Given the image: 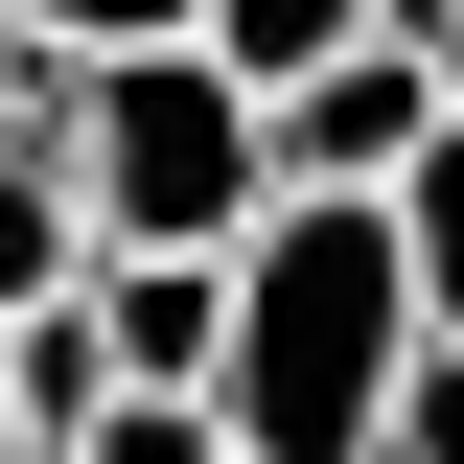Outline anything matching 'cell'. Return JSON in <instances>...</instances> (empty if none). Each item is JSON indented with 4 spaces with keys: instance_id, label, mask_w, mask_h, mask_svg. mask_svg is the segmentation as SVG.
<instances>
[{
    "instance_id": "obj_1",
    "label": "cell",
    "mask_w": 464,
    "mask_h": 464,
    "mask_svg": "<svg viewBox=\"0 0 464 464\" xmlns=\"http://www.w3.org/2000/svg\"><path fill=\"white\" fill-rule=\"evenodd\" d=\"M395 395H418L395 209H256L232 232V325H209V441L232 464H372Z\"/></svg>"
},
{
    "instance_id": "obj_2",
    "label": "cell",
    "mask_w": 464,
    "mask_h": 464,
    "mask_svg": "<svg viewBox=\"0 0 464 464\" xmlns=\"http://www.w3.org/2000/svg\"><path fill=\"white\" fill-rule=\"evenodd\" d=\"M24 140L70 163V232H93V256H232V232L279 209V163H256V93H232L209 47L24 70Z\"/></svg>"
},
{
    "instance_id": "obj_3",
    "label": "cell",
    "mask_w": 464,
    "mask_h": 464,
    "mask_svg": "<svg viewBox=\"0 0 464 464\" xmlns=\"http://www.w3.org/2000/svg\"><path fill=\"white\" fill-rule=\"evenodd\" d=\"M418 140H441V93H418V47H325L302 93H256V163H279V209H395Z\"/></svg>"
},
{
    "instance_id": "obj_4",
    "label": "cell",
    "mask_w": 464,
    "mask_h": 464,
    "mask_svg": "<svg viewBox=\"0 0 464 464\" xmlns=\"http://www.w3.org/2000/svg\"><path fill=\"white\" fill-rule=\"evenodd\" d=\"M93 372L116 395H209V325H232V256H93Z\"/></svg>"
},
{
    "instance_id": "obj_5",
    "label": "cell",
    "mask_w": 464,
    "mask_h": 464,
    "mask_svg": "<svg viewBox=\"0 0 464 464\" xmlns=\"http://www.w3.org/2000/svg\"><path fill=\"white\" fill-rule=\"evenodd\" d=\"M372 24H395V0H186V47H209L232 93H302V70L372 47Z\"/></svg>"
},
{
    "instance_id": "obj_6",
    "label": "cell",
    "mask_w": 464,
    "mask_h": 464,
    "mask_svg": "<svg viewBox=\"0 0 464 464\" xmlns=\"http://www.w3.org/2000/svg\"><path fill=\"white\" fill-rule=\"evenodd\" d=\"M70 279H93V232H70V163L24 140V116H0V325H47Z\"/></svg>"
},
{
    "instance_id": "obj_7",
    "label": "cell",
    "mask_w": 464,
    "mask_h": 464,
    "mask_svg": "<svg viewBox=\"0 0 464 464\" xmlns=\"http://www.w3.org/2000/svg\"><path fill=\"white\" fill-rule=\"evenodd\" d=\"M395 279H418V348H464V116L418 140V186H395Z\"/></svg>"
},
{
    "instance_id": "obj_8",
    "label": "cell",
    "mask_w": 464,
    "mask_h": 464,
    "mask_svg": "<svg viewBox=\"0 0 464 464\" xmlns=\"http://www.w3.org/2000/svg\"><path fill=\"white\" fill-rule=\"evenodd\" d=\"M47 70H116V47H186V0H0Z\"/></svg>"
},
{
    "instance_id": "obj_9",
    "label": "cell",
    "mask_w": 464,
    "mask_h": 464,
    "mask_svg": "<svg viewBox=\"0 0 464 464\" xmlns=\"http://www.w3.org/2000/svg\"><path fill=\"white\" fill-rule=\"evenodd\" d=\"M70 464H232V441H209V395H93Z\"/></svg>"
},
{
    "instance_id": "obj_10",
    "label": "cell",
    "mask_w": 464,
    "mask_h": 464,
    "mask_svg": "<svg viewBox=\"0 0 464 464\" xmlns=\"http://www.w3.org/2000/svg\"><path fill=\"white\" fill-rule=\"evenodd\" d=\"M372 464H464V348H418V395H395V441Z\"/></svg>"
},
{
    "instance_id": "obj_11",
    "label": "cell",
    "mask_w": 464,
    "mask_h": 464,
    "mask_svg": "<svg viewBox=\"0 0 464 464\" xmlns=\"http://www.w3.org/2000/svg\"><path fill=\"white\" fill-rule=\"evenodd\" d=\"M372 47H418V93L464 116V0H395V24H372Z\"/></svg>"
},
{
    "instance_id": "obj_12",
    "label": "cell",
    "mask_w": 464,
    "mask_h": 464,
    "mask_svg": "<svg viewBox=\"0 0 464 464\" xmlns=\"http://www.w3.org/2000/svg\"><path fill=\"white\" fill-rule=\"evenodd\" d=\"M24 70H47V47H24V24H0V116H24Z\"/></svg>"
}]
</instances>
